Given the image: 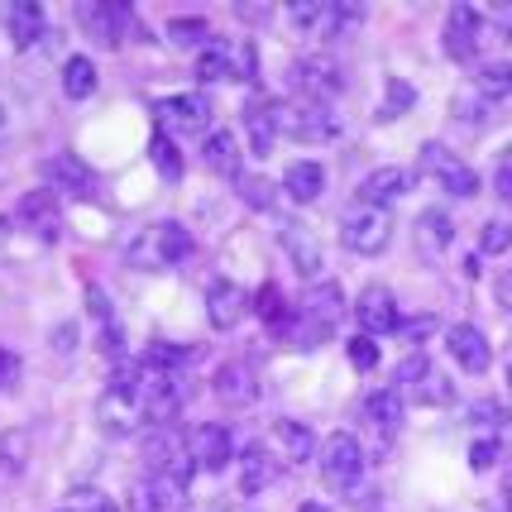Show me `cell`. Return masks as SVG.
Listing matches in <instances>:
<instances>
[{
  "label": "cell",
  "instance_id": "cell-35",
  "mask_svg": "<svg viewBox=\"0 0 512 512\" xmlns=\"http://www.w3.org/2000/svg\"><path fill=\"white\" fill-rule=\"evenodd\" d=\"M240 197H245V206H254V211H273L278 206V182H268V178H259V173H240Z\"/></svg>",
  "mask_w": 512,
  "mask_h": 512
},
{
  "label": "cell",
  "instance_id": "cell-23",
  "mask_svg": "<svg viewBox=\"0 0 512 512\" xmlns=\"http://www.w3.org/2000/svg\"><path fill=\"white\" fill-rule=\"evenodd\" d=\"M15 221L24 230H34L39 240H58L63 235V211H58L53 192H24L20 206H15Z\"/></svg>",
  "mask_w": 512,
  "mask_h": 512
},
{
  "label": "cell",
  "instance_id": "cell-47",
  "mask_svg": "<svg viewBox=\"0 0 512 512\" xmlns=\"http://www.w3.org/2000/svg\"><path fill=\"white\" fill-rule=\"evenodd\" d=\"M493 197L508 201L512 197V158L498 154V168H493Z\"/></svg>",
  "mask_w": 512,
  "mask_h": 512
},
{
  "label": "cell",
  "instance_id": "cell-14",
  "mask_svg": "<svg viewBox=\"0 0 512 512\" xmlns=\"http://www.w3.org/2000/svg\"><path fill=\"white\" fill-rule=\"evenodd\" d=\"M182 450H187L192 469H206V474H216V469H225L230 460H235V441H230V431L216 426V422L192 426L187 441H182Z\"/></svg>",
  "mask_w": 512,
  "mask_h": 512
},
{
  "label": "cell",
  "instance_id": "cell-21",
  "mask_svg": "<svg viewBox=\"0 0 512 512\" xmlns=\"http://www.w3.org/2000/svg\"><path fill=\"white\" fill-rule=\"evenodd\" d=\"M407 187H412V173L398 168V163H388V168H374V173H364V178H359V197L355 201L388 211V206H398V201L407 197Z\"/></svg>",
  "mask_w": 512,
  "mask_h": 512
},
{
  "label": "cell",
  "instance_id": "cell-6",
  "mask_svg": "<svg viewBox=\"0 0 512 512\" xmlns=\"http://www.w3.org/2000/svg\"><path fill=\"white\" fill-rule=\"evenodd\" d=\"M393 240V216L379 211V206H364V201H350L345 211H340V245L350 249V254H383Z\"/></svg>",
  "mask_w": 512,
  "mask_h": 512
},
{
  "label": "cell",
  "instance_id": "cell-11",
  "mask_svg": "<svg viewBox=\"0 0 512 512\" xmlns=\"http://www.w3.org/2000/svg\"><path fill=\"white\" fill-rule=\"evenodd\" d=\"M154 115H158V134L173 130V134H206L211 125V101L201 91H187V96H163L154 101Z\"/></svg>",
  "mask_w": 512,
  "mask_h": 512
},
{
  "label": "cell",
  "instance_id": "cell-12",
  "mask_svg": "<svg viewBox=\"0 0 512 512\" xmlns=\"http://www.w3.org/2000/svg\"><path fill=\"white\" fill-rule=\"evenodd\" d=\"M278 245H283L288 264L297 268L307 283L321 278V268H326V249H321V240H316V230L307 221H283L278 225Z\"/></svg>",
  "mask_w": 512,
  "mask_h": 512
},
{
  "label": "cell",
  "instance_id": "cell-36",
  "mask_svg": "<svg viewBox=\"0 0 512 512\" xmlns=\"http://www.w3.org/2000/svg\"><path fill=\"white\" fill-rule=\"evenodd\" d=\"M450 111H455V120H460V125H465V130H484V125H489V101H479V96H474V91H460V96H455V101H450Z\"/></svg>",
  "mask_w": 512,
  "mask_h": 512
},
{
  "label": "cell",
  "instance_id": "cell-1",
  "mask_svg": "<svg viewBox=\"0 0 512 512\" xmlns=\"http://www.w3.org/2000/svg\"><path fill=\"white\" fill-rule=\"evenodd\" d=\"M144 374H139V364H120L111 374V383H106V393L96 398V417H101V426L106 431H115V436H125V431H134L139 426V417H144Z\"/></svg>",
  "mask_w": 512,
  "mask_h": 512
},
{
  "label": "cell",
  "instance_id": "cell-22",
  "mask_svg": "<svg viewBox=\"0 0 512 512\" xmlns=\"http://www.w3.org/2000/svg\"><path fill=\"white\" fill-rule=\"evenodd\" d=\"M211 393H216L225 407H249V402L259 398V374H254V364H245V359L221 364L216 379H211Z\"/></svg>",
  "mask_w": 512,
  "mask_h": 512
},
{
  "label": "cell",
  "instance_id": "cell-25",
  "mask_svg": "<svg viewBox=\"0 0 512 512\" xmlns=\"http://www.w3.org/2000/svg\"><path fill=\"white\" fill-rule=\"evenodd\" d=\"M5 29H10V44L15 48H34L39 39H48V20L34 0H15L5 5Z\"/></svg>",
  "mask_w": 512,
  "mask_h": 512
},
{
  "label": "cell",
  "instance_id": "cell-46",
  "mask_svg": "<svg viewBox=\"0 0 512 512\" xmlns=\"http://www.w3.org/2000/svg\"><path fill=\"white\" fill-rule=\"evenodd\" d=\"M20 374H24L20 355H15L10 345H0V388H15V383H20Z\"/></svg>",
  "mask_w": 512,
  "mask_h": 512
},
{
  "label": "cell",
  "instance_id": "cell-4",
  "mask_svg": "<svg viewBox=\"0 0 512 512\" xmlns=\"http://www.w3.org/2000/svg\"><path fill=\"white\" fill-rule=\"evenodd\" d=\"M201 82H254L259 77V53L249 39H206L197 53Z\"/></svg>",
  "mask_w": 512,
  "mask_h": 512
},
{
  "label": "cell",
  "instance_id": "cell-5",
  "mask_svg": "<svg viewBox=\"0 0 512 512\" xmlns=\"http://www.w3.org/2000/svg\"><path fill=\"white\" fill-rule=\"evenodd\" d=\"M283 15L307 39H335V34H345V29H355L364 20V5H350V0H292Z\"/></svg>",
  "mask_w": 512,
  "mask_h": 512
},
{
  "label": "cell",
  "instance_id": "cell-18",
  "mask_svg": "<svg viewBox=\"0 0 512 512\" xmlns=\"http://www.w3.org/2000/svg\"><path fill=\"white\" fill-rule=\"evenodd\" d=\"M446 350L450 359L465 369V374H484L493 364V345H489V335L479 331L474 321H460V326H450L446 331Z\"/></svg>",
  "mask_w": 512,
  "mask_h": 512
},
{
  "label": "cell",
  "instance_id": "cell-27",
  "mask_svg": "<svg viewBox=\"0 0 512 512\" xmlns=\"http://www.w3.org/2000/svg\"><path fill=\"white\" fill-rule=\"evenodd\" d=\"M278 192H288L297 206H312V201L326 192V168L312 163V158H297L288 173H283V187H278Z\"/></svg>",
  "mask_w": 512,
  "mask_h": 512
},
{
  "label": "cell",
  "instance_id": "cell-15",
  "mask_svg": "<svg viewBox=\"0 0 512 512\" xmlns=\"http://www.w3.org/2000/svg\"><path fill=\"white\" fill-rule=\"evenodd\" d=\"M479 44H484V15L474 10V5H450L446 15V58H455V63H474V53H479Z\"/></svg>",
  "mask_w": 512,
  "mask_h": 512
},
{
  "label": "cell",
  "instance_id": "cell-44",
  "mask_svg": "<svg viewBox=\"0 0 512 512\" xmlns=\"http://www.w3.org/2000/svg\"><path fill=\"white\" fill-rule=\"evenodd\" d=\"M168 39L173 44H201L206 39V20H168Z\"/></svg>",
  "mask_w": 512,
  "mask_h": 512
},
{
  "label": "cell",
  "instance_id": "cell-39",
  "mask_svg": "<svg viewBox=\"0 0 512 512\" xmlns=\"http://www.w3.org/2000/svg\"><path fill=\"white\" fill-rule=\"evenodd\" d=\"M29 465V436L24 431H10L5 441H0V474H20Z\"/></svg>",
  "mask_w": 512,
  "mask_h": 512
},
{
  "label": "cell",
  "instance_id": "cell-49",
  "mask_svg": "<svg viewBox=\"0 0 512 512\" xmlns=\"http://www.w3.org/2000/svg\"><path fill=\"white\" fill-rule=\"evenodd\" d=\"M67 512H72V508H67Z\"/></svg>",
  "mask_w": 512,
  "mask_h": 512
},
{
  "label": "cell",
  "instance_id": "cell-34",
  "mask_svg": "<svg viewBox=\"0 0 512 512\" xmlns=\"http://www.w3.org/2000/svg\"><path fill=\"white\" fill-rule=\"evenodd\" d=\"M87 307H91V316L101 321V350H106V355H120V326H115V312H111V302H106V292L87 288Z\"/></svg>",
  "mask_w": 512,
  "mask_h": 512
},
{
  "label": "cell",
  "instance_id": "cell-3",
  "mask_svg": "<svg viewBox=\"0 0 512 512\" xmlns=\"http://www.w3.org/2000/svg\"><path fill=\"white\" fill-rule=\"evenodd\" d=\"M192 230L182 221H158L149 230H139V240H134L125 254H130L134 268H144V273H158V268H173L182 259H192Z\"/></svg>",
  "mask_w": 512,
  "mask_h": 512
},
{
  "label": "cell",
  "instance_id": "cell-7",
  "mask_svg": "<svg viewBox=\"0 0 512 512\" xmlns=\"http://www.w3.org/2000/svg\"><path fill=\"white\" fill-rule=\"evenodd\" d=\"M417 168H422V178H431L441 192H450V197H474V192H479V173H474L460 154H450L446 144H436V139L422 144Z\"/></svg>",
  "mask_w": 512,
  "mask_h": 512
},
{
  "label": "cell",
  "instance_id": "cell-17",
  "mask_svg": "<svg viewBox=\"0 0 512 512\" xmlns=\"http://www.w3.org/2000/svg\"><path fill=\"white\" fill-rule=\"evenodd\" d=\"M292 312L307 316V321H312V326H321V331H335V321L350 312V307H345V292H340V283H335V278H316V283H307L302 302H297Z\"/></svg>",
  "mask_w": 512,
  "mask_h": 512
},
{
  "label": "cell",
  "instance_id": "cell-8",
  "mask_svg": "<svg viewBox=\"0 0 512 512\" xmlns=\"http://www.w3.org/2000/svg\"><path fill=\"white\" fill-rule=\"evenodd\" d=\"M77 24L87 29L91 39L101 48H120L125 39H144V29H139V20H134L130 5H106V0H82L77 5Z\"/></svg>",
  "mask_w": 512,
  "mask_h": 512
},
{
  "label": "cell",
  "instance_id": "cell-29",
  "mask_svg": "<svg viewBox=\"0 0 512 512\" xmlns=\"http://www.w3.org/2000/svg\"><path fill=\"white\" fill-rule=\"evenodd\" d=\"M364 422H369L383 441H388V436L402 426V393H398V388H374V393L364 398Z\"/></svg>",
  "mask_w": 512,
  "mask_h": 512
},
{
  "label": "cell",
  "instance_id": "cell-40",
  "mask_svg": "<svg viewBox=\"0 0 512 512\" xmlns=\"http://www.w3.org/2000/svg\"><path fill=\"white\" fill-rule=\"evenodd\" d=\"M498 455H503V436H474V446H469V469L484 474V469L498 465Z\"/></svg>",
  "mask_w": 512,
  "mask_h": 512
},
{
  "label": "cell",
  "instance_id": "cell-41",
  "mask_svg": "<svg viewBox=\"0 0 512 512\" xmlns=\"http://www.w3.org/2000/svg\"><path fill=\"white\" fill-rule=\"evenodd\" d=\"M345 355H350V364H355L359 374L379 369V345H374V335H355V340L345 345Z\"/></svg>",
  "mask_w": 512,
  "mask_h": 512
},
{
  "label": "cell",
  "instance_id": "cell-13",
  "mask_svg": "<svg viewBox=\"0 0 512 512\" xmlns=\"http://www.w3.org/2000/svg\"><path fill=\"white\" fill-rule=\"evenodd\" d=\"M268 455L278 460V469H302L316 460V436L312 426L292 422V417H278V422L268 426Z\"/></svg>",
  "mask_w": 512,
  "mask_h": 512
},
{
  "label": "cell",
  "instance_id": "cell-33",
  "mask_svg": "<svg viewBox=\"0 0 512 512\" xmlns=\"http://www.w3.org/2000/svg\"><path fill=\"white\" fill-rule=\"evenodd\" d=\"M245 130H249V144H254V154L259 158H268L273 154V115H268V101H254L245 111Z\"/></svg>",
  "mask_w": 512,
  "mask_h": 512
},
{
  "label": "cell",
  "instance_id": "cell-26",
  "mask_svg": "<svg viewBox=\"0 0 512 512\" xmlns=\"http://www.w3.org/2000/svg\"><path fill=\"white\" fill-rule=\"evenodd\" d=\"M273 479H278V460L268 455V446L249 441L245 455H240V493H245V498H259Z\"/></svg>",
  "mask_w": 512,
  "mask_h": 512
},
{
  "label": "cell",
  "instance_id": "cell-20",
  "mask_svg": "<svg viewBox=\"0 0 512 512\" xmlns=\"http://www.w3.org/2000/svg\"><path fill=\"white\" fill-rule=\"evenodd\" d=\"M249 312V292L240 283H230V278H216L211 288H206V321L216 326V331H235Z\"/></svg>",
  "mask_w": 512,
  "mask_h": 512
},
{
  "label": "cell",
  "instance_id": "cell-37",
  "mask_svg": "<svg viewBox=\"0 0 512 512\" xmlns=\"http://www.w3.org/2000/svg\"><path fill=\"white\" fill-rule=\"evenodd\" d=\"M412 106H417V91H412V82L388 77V96H383V106H379V120H398V115H407Z\"/></svg>",
  "mask_w": 512,
  "mask_h": 512
},
{
  "label": "cell",
  "instance_id": "cell-10",
  "mask_svg": "<svg viewBox=\"0 0 512 512\" xmlns=\"http://www.w3.org/2000/svg\"><path fill=\"white\" fill-rule=\"evenodd\" d=\"M292 82L302 91V101H321L326 106L331 96L345 91V67L335 63V58H326V53H307V58L292 63Z\"/></svg>",
  "mask_w": 512,
  "mask_h": 512
},
{
  "label": "cell",
  "instance_id": "cell-16",
  "mask_svg": "<svg viewBox=\"0 0 512 512\" xmlns=\"http://www.w3.org/2000/svg\"><path fill=\"white\" fill-rule=\"evenodd\" d=\"M44 178H48V192H63V197H77V201L96 197V187H101V182H96V173H91L77 154L44 158Z\"/></svg>",
  "mask_w": 512,
  "mask_h": 512
},
{
  "label": "cell",
  "instance_id": "cell-24",
  "mask_svg": "<svg viewBox=\"0 0 512 512\" xmlns=\"http://www.w3.org/2000/svg\"><path fill=\"white\" fill-rule=\"evenodd\" d=\"M450 240H455V221H450V211L426 206L422 216H417V225H412V245H417V254H422V259H441V254L450 249Z\"/></svg>",
  "mask_w": 512,
  "mask_h": 512
},
{
  "label": "cell",
  "instance_id": "cell-38",
  "mask_svg": "<svg viewBox=\"0 0 512 512\" xmlns=\"http://www.w3.org/2000/svg\"><path fill=\"white\" fill-rule=\"evenodd\" d=\"M149 154H154V168L163 173L168 182L182 178V158H178V144L168 139V134H154V144H149Z\"/></svg>",
  "mask_w": 512,
  "mask_h": 512
},
{
  "label": "cell",
  "instance_id": "cell-32",
  "mask_svg": "<svg viewBox=\"0 0 512 512\" xmlns=\"http://www.w3.org/2000/svg\"><path fill=\"white\" fill-rule=\"evenodd\" d=\"M96 63H91L87 53H77V58H67L63 63V91L72 96V101H87L91 91H96Z\"/></svg>",
  "mask_w": 512,
  "mask_h": 512
},
{
  "label": "cell",
  "instance_id": "cell-19",
  "mask_svg": "<svg viewBox=\"0 0 512 512\" xmlns=\"http://www.w3.org/2000/svg\"><path fill=\"white\" fill-rule=\"evenodd\" d=\"M355 316H359V331H364V335H388V331H398V326H402L398 297L383 288V283H374V288L359 292Z\"/></svg>",
  "mask_w": 512,
  "mask_h": 512
},
{
  "label": "cell",
  "instance_id": "cell-28",
  "mask_svg": "<svg viewBox=\"0 0 512 512\" xmlns=\"http://www.w3.org/2000/svg\"><path fill=\"white\" fill-rule=\"evenodd\" d=\"M201 158H206V168H211V173H221V178H240V173H245L240 139H235L230 130H211V134H206V149H201Z\"/></svg>",
  "mask_w": 512,
  "mask_h": 512
},
{
  "label": "cell",
  "instance_id": "cell-42",
  "mask_svg": "<svg viewBox=\"0 0 512 512\" xmlns=\"http://www.w3.org/2000/svg\"><path fill=\"white\" fill-rule=\"evenodd\" d=\"M512 245V225L503 221V216H493V221H484V235H479V249L484 254H503V249Z\"/></svg>",
  "mask_w": 512,
  "mask_h": 512
},
{
  "label": "cell",
  "instance_id": "cell-9",
  "mask_svg": "<svg viewBox=\"0 0 512 512\" xmlns=\"http://www.w3.org/2000/svg\"><path fill=\"white\" fill-rule=\"evenodd\" d=\"M321 479L335 493L359 489V479H364V446H359L350 431H335L331 441L321 446Z\"/></svg>",
  "mask_w": 512,
  "mask_h": 512
},
{
  "label": "cell",
  "instance_id": "cell-30",
  "mask_svg": "<svg viewBox=\"0 0 512 512\" xmlns=\"http://www.w3.org/2000/svg\"><path fill=\"white\" fill-rule=\"evenodd\" d=\"M412 398L422 402V407H450V402H455V383H450L436 364H426L422 374L412 379Z\"/></svg>",
  "mask_w": 512,
  "mask_h": 512
},
{
  "label": "cell",
  "instance_id": "cell-45",
  "mask_svg": "<svg viewBox=\"0 0 512 512\" xmlns=\"http://www.w3.org/2000/svg\"><path fill=\"white\" fill-rule=\"evenodd\" d=\"M130 512H158V493H154V484H149V474L130 484Z\"/></svg>",
  "mask_w": 512,
  "mask_h": 512
},
{
  "label": "cell",
  "instance_id": "cell-2",
  "mask_svg": "<svg viewBox=\"0 0 512 512\" xmlns=\"http://www.w3.org/2000/svg\"><path fill=\"white\" fill-rule=\"evenodd\" d=\"M268 115H273V134H288L297 144H331L340 134V120L331 115V106L321 101H268Z\"/></svg>",
  "mask_w": 512,
  "mask_h": 512
},
{
  "label": "cell",
  "instance_id": "cell-43",
  "mask_svg": "<svg viewBox=\"0 0 512 512\" xmlns=\"http://www.w3.org/2000/svg\"><path fill=\"white\" fill-rule=\"evenodd\" d=\"M469 422L484 426V436H498V431H503V407H498V402H474V407H469Z\"/></svg>",
  "mask_w": 512,
  "mask_h": 512
},
{
  "label": "cell",
  "instance_id": "cell-31",
  "mask_svg": "<svg viewBox=\"0 0 512 512\" xmlns=\"http://www.w3.org/2000/svg\"><path fill=\"white\" fill-rule=\"evenodd\" d=\"M474 96L479 101H489V106H498V101H508L512 96V67L508 63H489V67H479L474 72Z\"/></svg>",
  "mask_w": 512,
  "mask_h": 512
},
{
  "label": "cell",
  "instance_id": "cell-48",
  "mask_svg": "<svg viewBox=\"0 0 512 512\" xmlns=\"http://www.w3.org/2000/svg\"><path fill=\"white\" fill-rule=\"evenodd\" d=\"M58 350H63V355L77 350V326H58Z\"/></svg>",
  "mask_w": 512,
  "mask_h": 512
}]
</instances>
